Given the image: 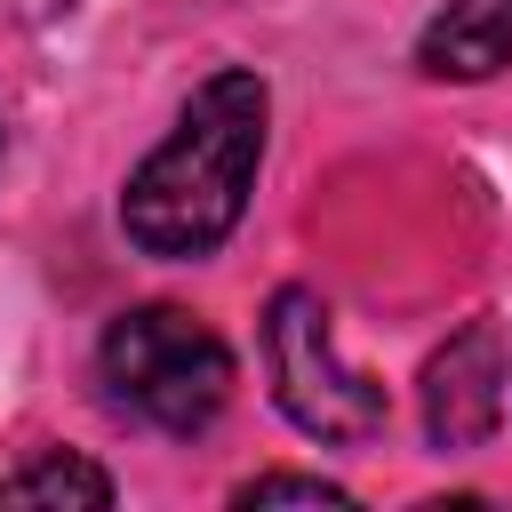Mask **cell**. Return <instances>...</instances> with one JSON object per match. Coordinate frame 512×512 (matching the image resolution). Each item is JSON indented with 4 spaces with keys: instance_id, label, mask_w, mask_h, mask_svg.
<instances>
[{
    "instance_id": "obj_1",
    "label": "cell",
    "mask_w": 512,
    "mask_h": 512,
    "mask_svg": "<svg viewBox=\"0 0 512 512\" xmlns=\"http://www.w3.org/2000/svg\"><path fill=\"white\" fill-rule=\"evenodd\" d=\"M264 128H272V88L264 72H208L176 128L144 152V168L120 192V232L160 256V264H200L216 256L240 216H248V184L264 160Z\"/></svg>"
},
{
    "instance_id": "obj_2",
    "label": "cell",
    "mask_w": 512,
    "mask_h": 512,
    "mask_svg": "<svg viewBox=\"0 0 512 512\" xmlns=\"http://www.w3.org/2000/svg\"><path fill=\"white\" fill-rule=\"evenodd\" d=\"M96 368L112 384V400L128 416H144L152 432H208L232 400V352L208 320H192L184 304H136L104 328Z\"/></svg>"
},
{
    "instance_id": "obj_3",
    "label": "cell",
    "mask_w": 512,
    "mask_h": 512,
    "mask_svg": "<svg viewBox=\"0 0 512 512\" xmlns=\"http://www.w3.org/2000/svg\"><path fill=\"white\" fill-rule=\"evenodd\" d=\"M264 368H272V400L296 432L312 440H376L384 432V384L360 376L336 352L328 304L312 288H280L264 312Z\"/></svg>"
},
{
    "instance_id": "obj_4",
    "label": "cell",
    "mask_w": 512,
    "mask_h": 512,
    "mask_svg": "<svg viewBox=\"0 0 512 512\" xmlns=\"http://www.w3.org/2000/svg\"><path fill=\"white\" fill-rule=\"evenodd\" d=\"M504 376H512L504 328L488 312L464 320L424 360V432H432V448H480L496 432V416H504Z\"/></svg>"
},
{
    "instance_id": "obj_5",
    "label": "cell",
    "mask_w": 512,
    "mask_h": 512,
    "mask_svg": "<svg viewBox=\"0 0 512 512\" xmlns=\"http://www.w3.org/2000/svg\"><path fill=\"white\" fill-rule=\"evenodd\" d=\"M416 64L432 80H496L512 64V0H448L416 32Z\"/></svg>"
},
{
    "instance_id": "obj_6",
    "label": "cell",
    "mask_w": 512,
    "mask_h": 512,
    "mask_svg": "<svg viewBox=\"0 0 512 512\" xmlns=\"http://www.w3.org/2000/svg\"><path fill=\"white\" fill-rule=\"evenodd\" d=\"M112 496H120L112 472L88 464V456H64V448H48V456L0 472V504H112Z\"/></svg>"
},
{
    "instance_id": "obj_7",
    "label": "cell",
    "mask_w": 512,
    "mask_h": 512,
    "mask_svg": "<svg viewBox=\"0 0 512 512\" xmlns=\"http://www.w3.org/2000/svg\"><path fill=\"white\" fill-rule=\"evenodd\" d=\"M352 504V488H336V480H320V472H256V480H240V504Z\"/></svg>"
},
{
    "instance_id": "obj_8",
    "label": "cell",
    "mask_w": 512,
    "mask_h": 512,
    "mask_svg": "<svg viewBox=\"0 0 512 512\" xmlns=\"http://www.w3.org/2000/svg\"><path fill=\"white\" fill-rule=\"evenodd\" d=\"M72 0H0V16L8 24H48V16H64Z\"/></svg>"
}]
</instances>
